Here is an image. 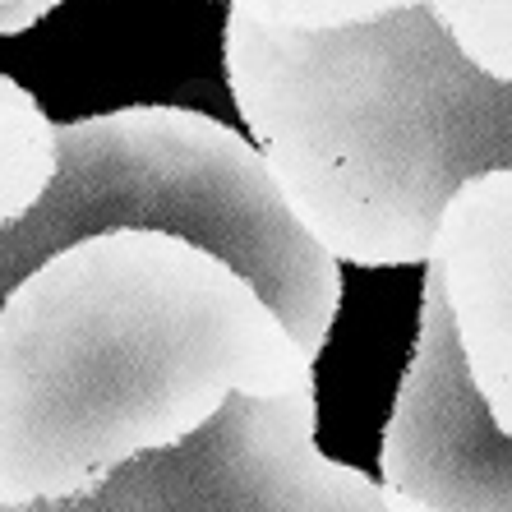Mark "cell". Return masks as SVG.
<instances>
[{"label": "cell", "instance_id": "9", "mask_svg": "<svg viewBox=\"0 0 512 512\" xmlns=\"http://www.w3.org/2000/svg\"><path fill=\"white\" fill-rule=\"evenodd\" d=\"M10 93H19V84H14V79H5V74H0V97H10Z\"/></svg>", "mask_w": 512, "mask_h": 512}, {"label": "cell", "instance_id": "1", "mask_svg": "<svg viewBox=\"0 0 512 512\" xmlns=\"http://www.w3.org/2000/svg\"><path fill=\"white\" fill-rule=\"evenodd\" d=\"M314 383L277 310L171 231H102L0 305V508L74 503L194 439L231 397Z\"/></svg>", "mask_w": 512, "mask_h": 512}, {"label": "cell", "instance_id": "3", "mask_svg": "<svg viewBox=\"0 0 512 512\" xmlns=\"http://www.w3.org/2000/svg\"><path fill=\"white\" fill-rule=\"evenodd\" d=\"M102 231H171L250 277L300 351L319 360L342 268L282 199L245 134L203 111L125 107L60 125V171L24 222L0 231V305L47 259Z\"/></svg>", "mask_w": 512, "mask_h": 512}, {"label": "cell", "instance_id": "4", "mask_svg": "<svg viewBox=\"0 0 512 512\" xmlns=\"http://www.w3.org/2000/svg\"><path fill=\"white\" fill-rule=\"evenodd\" d=\"M379 466L434 512H512V171L443 208Z\"/></svg>", "mask_w": 512, "mask_h": 512}, {"label": "cell", "instance_id": "6", "mask_svg": "<svg viewBox=\"0 0 512 512\" xmlns=\"http://www.w3.org/2000/svg\"><path fill=\"white\" fill-rule=\"evenodd\" d=\"M231 10L250 14L268 28H296V33H323V28L370 24L383 14L425 10L476 70H485L489 79H512V0H231Z\"/></svg>", "mask_w": 512, "mask_h": 512}, {"label": "cell", "instance_id": "7", "mask_svg": "<svg viewBox=\"0 0 512 512\" xmlns=\"http://www.w3.org/2000/svg\"><path fill=\"white\" fill-rule=\"evenodd\" d=\"M60 171V125L28 88L0 97V231L24 222Z\"/></svg>", "mask_w": 512, "mask_h": 512}, {"label": "cell", "instance_id": "8", "mask_svg": "<svg viewBox=\"0 0 512 512\" xmlns=\"http://www.w3.org/2000/svg\"><path fill=\"white\" fill-rule=\"evenodd\" d=\"M60 0H0V37L10 33H28V28L42 19V14H51Z\"/></svg>", "mask_w": 512, "mask_h": 512}, {"label": "cell", "instance_id": "2", "mask_svg": "<svg viewBox=\"0 0 512 512\" xmlns=\"http://www.w3.org/2000/svg\"><path fill=\"white\" fill-rule=\"evenodd\" d=\"M227 84L291 213L360 268L425 263L448 199L512 171V79L425 10L323 33L231 10Z\"/></svg>", "mask_w": 512, "mask_h": 512}, {"label": "cell", "instance_id": "5", "mask_svg": "<svg viewBox=\"0 0 512 512\" xmlns=\"http://www.w3.org/2000/svg\"><path fill=\"white\" fill-rule=\"evenodd\" d=\"M314 383L286 397H231L194 439L143 453L74 503L0 512H434L314 443Z\"/></svg>", "mask_w": 512, "mask_h": 512}]
</instances>
